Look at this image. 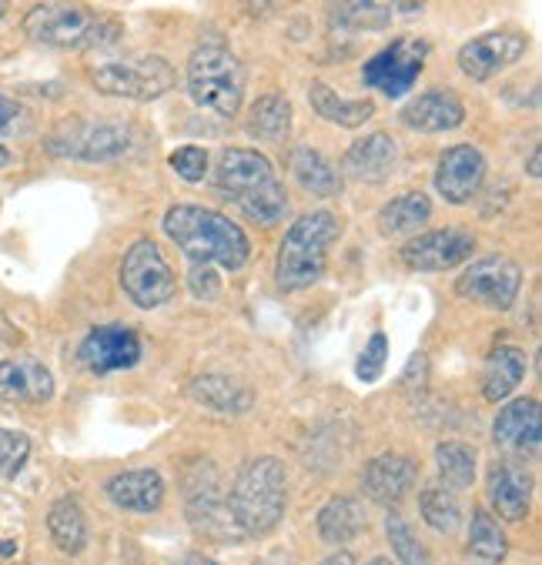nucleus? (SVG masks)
<instances>
[{
    "mask_svg": "<svg viewBox=\"0 0 542 565\" xmlns=\"http://www.w3.org/2000/svg\"><path fill=\"white\" fill-rule=\"evenodd\" d=\"M24 125H28V110H24V104L0 90V138L21 135Z\"/></svg>",
    "mask_w": 542,
    "mask_h": 565,
    "instance_id": "ea45409f",
    "label": "nucleus"
},
{
    "mask_svg": "<svg viewBox=\"0 0 542 565\" xmlns=\"http://www.w3.org/2000/svg\"><path fill=\"white\" fill-rule=\"evenodd\" d=\"M141 334L128 324H97L84 334L77 349V362L91 375L128 372L141 362Z\"/></svg>",
    "mask_w": 542,
    "mask_h": 565,
    "instance_id": "4468645a",
    "label": "nucleus"
},
{
    "mask_svg": "<svg viewBox=\"0 0 542 565\" xmlns=\"http://www.w3.org/2000/svg\"><path fill=\"white\" fill-rule=\"evenodd\" d=\"M47 532L51 542L64 552V555H81L87 545V515L77 505L74 495H61L51 509H47Z\"/></svg>",
    "mask_w": 542,
    "mask_h": 565,
    "instance_id": "7c9ffc66",
    "label": "nucleus"
},
{
    "mask_svg": "<svg viewBox=\"0 0 542 565\" xmlns=\"http://www.w3.org/2000/svg\"><path fill=\"white\" fill-rule=\"evenodd\" d=\"M369 565H395V562H392V558H385V555H375V558H372Z\"/></svg>",
    "mask_w": 542,
    "mask_h": 565,
    "instance_id": "8fccbe9b",
    "label": "nucleus"
},
{
    "mask_svg": "<svg viewBox=\"0 0 542 565\" xmlns=\"http://www.w3.org/2000/svg\"><path fill=\"white\" fill-rule=\"evenodd\" d=\"M529 372V359L522 349L516 345H496L486 362H482V375H479V388H482V398L499 405L506 402L525 379Z\"/></svg>",
    "mask_w": 542,
    "mask_h": 565,
    "instance_id": "a878e982",
    "label": "nucleus"
},
{
    "mask_svg": "<svg viewBox=\"0 0 542 565\" xmlns=\"http://www.w3.org/2000/svg\"><path fill=\"white\" fill-rule=\"evenodd\" d=\"M208 151L204 148H198V145H181V148H174L171 154H168V168L181 178V181H188V184H201L204 178H208Z\"/></svg>",
    "mask_w": 542,
    "mask_h": 565,
    "instance_id": "4c0bfd02",
    "label": "nucleus"
},
{
    "mask_svg": "<svg viewBox=\"0 0 542 565\" xmlns=\"http://www.w3.org/2000/svg\"><path fill=\"white\" fill-rule=\"evenodd\" d=\"M104 495L125 512H158L164 505V479L158 469H125L104 482Z\"/></svg>",
    "mask_w": 542,
    "mask_h": 565,
    "instance_id": "5701e85b",
    "label": "nucleus"
},
{
    "mask_svg": "<svg viewBox=\"0 0 542 565\" xmlns=\"http://www.w3.org/2000/svg\"><path fill=\"white\" fill-rule=\"evenodd\" d=\"M529 51V34L519 31V28H496V31H486L472 41H466L456 54V64L459 71L476 81V84H486L492 77H499L506 67L519 64Z\"/></svg>",
    "mask_w": 542,
    "mask_h": 565,
    "instance_id": "f8f14e48",
    "label": "nucleus"
},
{
    "mask_svg": "<svg viewBox=\"0 0 542 565\" xmlns=\"http://www.w3.org/2000/svg\"><path fill=\"white\" fill-rule=\"evenodd\" d=\"M418 512H422L425 525H432L436 532H446V535H453L463 525V505H459L456 492L446 486H425L418 495Z\"/></svg>",
    "mask_w": 542,
    "mask_h": 565,
    "instance_id": "f704fd0d",
    "label": "nucleus"
},
{
    "mask_svg": "<svg viewBox=\"0 0 542 565\" xmlns=\"http://www.w3.org/2000/svg\"><path fill=\"white\" fill-rule=\"evenodd\" d=\"M8 11H11V0H0V21L8 18Z\"/></svg>",
    "mask_w": 542,
    "mask_h": 565,
    "instance_id": "09e8293b",
    "label": "nucleus"
},
{
    "mask_svg": "<svg viewBox=\"0 0 542 565\" xmlns=\"http://www.w3.org/2000/svg\"><path fill=\"white\" fill-rule=\"evenodd\" d=\"M188 285H191V295H194V298H204V301L219 298V291H222V278L214 275L211 265H191Z\"/></svg>",
    "mask_w": 542,
    "mask_h": 565,
    "instance_id": "a19ab883",
    "label": "nucleus"
},
{
    "mask_svg": "<svg viewBox=\"0 0 542 565\" xmlns=\"http://www.w3.org/2000/svg\"><path fill=\"white\" fill-rule=\"evenodd\" d=\"M428 41L422 38H395L389 47H382L379 54H372L362 67V84L369 90H379L389 100H402L408 97V90L415 87L425 57H428Z\"/></svg>",
    "mask_w": 542,
    "mask_h": 565,
    "instance_id": "1a4fd4ad",
    "label": "nucleus"
},
{
    "mask_svg": "<svg viewBox=\"0 0 542 565\" xmlns=\"http://www.w3.org/2000/svg\"><path fill=\"white\" fill-rule=\"evenodd\" d=\"M398 168V145L389 131H369L355 138L342 158V178L359 184H382Z\"/></svg>",
    "mask_w": 542,
    "mask_h": 565,
    "instance_id": "6ab92c4d",
    "label": "nucleus"
},
{
    "mask_svg": "<svg viewBox=\"0 0 542 565\" xmlns=\"http://www.w3.org/2000/svg\"><path fill=\"white\" fill-rule=\"evenodd\" d=\"M415 482H418V466H415V459L402 456V451H385V456H375L362 472V492L375 505L402 502L415 489Z\"/></svg>",
    "mask_w": 542,
    "mask_h": 565,
    "instance_id": "aec40b11",
    "label": "nucleus"
},
{
    "mask_svg": "<svg viewBox=\"0 0 542 565\" xmlns=\"http://www.w3.org/2000/svg\"><path fill=\"white\" fill-rule=\"evenodd\" d=\"M492 441L516 456H539L542 441V408L539 398H512L499 408L492 422Z\"/></svg>",
    "mask_w": 542,
    "mask_h": 565,
    "instance_id": "a211bd4d",
    "label": "nucleus"
},
{
    "mask_svg": "<svg viewBox=\"0 0 542 565\" xmlns=\"http://www.w3.org/2000/svg\"><path fill=\"white\" fill-rule=\"evenodd\" d=\"M318 539L325 545H349L352 539H359L365 532V505L352 495H336L321 505L318 519H315Z\"/></svg>",
    "mask_w": 542,
    "mask_h": 565,
    "instance_id": "cd10ccee",
    "label": "nucleus"
},
{
    "mask_svg": "<svg viewBox=\"0 0 542 565\" xmlns=\"http://www.w3.org/2000/svg\"><path fill=\"white\" fill-rule=\"evenodd\" d=\"M24 34L54 51H84V47H111L121 28L107 18L91 11L81 0H51L38 4L24 18Z\"/></svg>",
    "mask_w": 542,
    "mask_h": 565,
    "instance_id": "39448f33",
    "label": "nucleus"
},
{
    "mask_svg": "<svg viewBox=\"0 0 542 565\" xmlns=\"http://www.w3.org/2000/svg\"><path fill=\"white\" fill-rule=\"evenodd\" d=\"M469 552L479 562H486V565H499L509 555V539H506L502 525L486 509H472V519H469Z\"/></svg>",
    "mask_w": 542,
    "mask_h": 565,
    "instance_id": "72a5a7b5",
    "label": "nucleus"
},
{
    "mask_svg": "<svg viewBox=\"0 0 542 565\" xmlns=\"http://www.w3.org/2000/svg\"><path fill=\"white\" fill-rule=\"evenodd\" d=\"M308 104H311V110L321 121L346 128V131H359L375 118V100L372 97H346L325 81L308 84Z\"/></svg>",
    "mask_w": 542,
    "mask_h": 565,
    "instance_id": "b1692460",
    "label": "nucleus"
},
{
    "mask_svg": "<svg viewBox=\"0 0 542 565\" xmlns=\"http://www.w3.org/2000/svg\"><path fill=\"white\" fill-rule=\"evenodd\" d=\"M31 459V438L14 428H0V479H18Z\"/></svg>",
    "mask_w": 542,
    "mask_h": 565,
    "instance_id": "e433bc0d",
    "label": "nucleus"
},
{
    "mask_svg": "<svg viewBox=\"0 0 542 565\" xmlns=\"http://www.w3.org/2000/svg\"><path fill=\"white\" fill-rule=\"evenodd\" d=\"M422 8H425V0H395V11L398 14H415Z\"/></svg>",
    "mask_w": 542,
    "mask_h": 565,
    "instance_id": "a18cd8bd",
    "label": "nucleus"
},
{
    "mask_svg": "<svg viewBox=\"0 0 542 565\" xmlns=\"http://www.w3.org/2000/svg\"><path fill=\"white\" fill-rule=\"evenodd\" d=\"M235 525L242 529L245 539H262L278 529L288 509V476L285 466L272 456L252 459L229 495Z\"/></svg>",
    "mask_w": 542,
    "mask_h": 565,
    "instance_id": "423d86ee",
    "label": "nucleus"
},
{
    "mask_svg": "<svg viewBox=\"0 0 542 565\" xmlns=\"http://www.w3.org/2000/svg\"><path fill=\"white\" fill-rule=\"evenodd\" d=\"M522 291V268L509 255H486L456 278V295L489 311H509Z\"/></svg>",
    "mask_w": 542,
    "mask_h": 565,
    "instance_id": "9d476101",
    "label": "nucleus"
},
{
    "mask_svg": "<svg viewBox=\"0 0 542 565\" xmlns=\"http://www.w3.org/2000/svg\"><path fill=\"white\" fill-rule=\"evenodd\" d=\"M476 255V235L466 232V228H432V232H418L412 235L402 248H398V258L405 268L412 271H453L466 262H472Z\"/></svg>",
    "mask_w": 542,
    "mask_h": 565,
    "instance_id": "ddd939ff",
    "label": "nucleus"
},
{
    "mask_svg": "<svg viewBox=\"0 0 542 565\" xmlns=\"http://www.w3.org/2000/svg\"><path fill=\"white\" fill-rule=\"evenodd\" d=\"M245 131L258 141H285L291 135V100L285 94H265L252 104Z\"/></svg>",
    "mask_w": 542,
    "mask_h": 565,
    "instance_id": "2f4dec72",
    "label": "nucleus"
},
{
    "mask_svg": "<svg viewBox=\"0 0 542 565\" xmlns=\"http://www.w3.org/2000/svg\"><path fill=\"white\" fill-rule=\"evenodd\" d=\"M385 362H389V338H385V331H375V334L369 338V342H365L362 355H359L355 375H359L365 385H372V382H379V379H382Z\"/></svg>",
    "mask_w": 542,
    "mask_h": 565,
    "instance_id": "58836bf2",
    "label": "nucleus"
},
{
    "mask_svg": "<svg viewBox=\"0 0 542 565\" xmlns=\"http://www.w3.org/2000/svg\"><path fill=\"white\" fill-rule=\"evenodd\" d=\"M188 395L198 405H204L211 412H222V415H245L255 405L252 388L229 375H201L188 385Z\"/></svg>",
    "mask_w": 542,
    "mask_h": 565,
    "instance_id": "c756f323",
    "label": "nucleus"
},
{
    "mask_svg": "<svg viewBox=\"0 0 542 565\" xmlns=\"http://www.w3.org/2000/svg\"><path fill=\"white\" fill-rule=\"evenodd\" d=\"M342 238V217L332 211H308L291 221L275 258V285L278 291H305L321 281L329 268V252Z\"/></svg>",
    "mask_w": 542,
    "mask_h": 565,
    "instance_id": "7ed1b4c3",
    "label": "nucleus"
},
{
    "mask_svg": "<svg viewBox=\"0 0 542 565\" xmlns=\"http://www.w3.org/2000/svg\"><path fill=\"white\" fill-rule=\"evenodd\" d=\"M8 164H11V151L0 145V168H8Z\"/></svg>",
    "mask_w": 542,
    "mask_h": 565,
    "instance_id": "de8ad7c7",
    "label": "nucleus"
},
{
    "mask_svg": "<svg viewBox=\"0 0 542 565\" xmlns=\"http://www.w3.org/2000/svg\"><path fill=\"white\" fill-rule=\"evenodd\" d=\"M432 221V198L425 191H405L382 204L375 224L385 238H412Z\"/></svg>",
    "mask_w": 542,
    "mask_h": 565,
    "instance_id": "bb28decb",
    "label": "nucleus"
},
{
    "mask_svg": "<svg viewBox=\"0 0 542 565\" xmlns=\"http://www.w3.org/2000/svg\"><path fill=\"white\" fill-rule=\"evenodd\" d=\"M18 555V542H0V558H14Z\"/></svg>",
    "mask_w": 542,
    "mask_h": 565,
    "instance_id": "49530a36",
    "label": "nucleus"
},
{
    "mask_svg": "<svg viewBox=\"0 0 542 565\" xmlns=\"http://www.w3.org/2000/svg\"><path fill=\"white\" fill-rule=\"evenodd\" d=\"M432 184H436L439 198H446V204H453V207L469 204L479 194V188L486 184V154L476 145L446 148L436 161Z\"/></svg>",
    "mask_w": 542,
    "mask_h": 565,
    "instance_id": "2eb2a0df",
    "label": "nucleus"
},
{
    "mask_svg": "<svg viewBox=\"0 0 542 565\" xmlns=\"http://www.w3.org/2000/svg\"><path fill=\"white\" fill-rule=\"evenodd\" d=\"M318 565H359V562H355V555H352V552L339 548V552H332L329 558H321Z\"/></svg>",
    "mask_w": 542,
    "mask_h": 565,
    "instance_id": "37998d69",
    "label": "nucleus"
},
{
    "mask_svg": "<svg viewBox=\"0 0 542 565\" xmlns=\"http://www.w3.org/2000/svg\"><path fill=\"white\" fill-rule=\"evenodd\" d=\"M0 398L18 405H44L54 398V375L38 359L0 362Z\"/></svg>",
    "mask_w": 542,
    "mask_h": 565,
    "instance_id": "4be33fe9",
    "label": "nucleus"
},
{
    "mask_svg": "<svg viewBox=\"0 0 542 565\" xmlns=\"http://www.w3.org/2000/svg\"><path fill=\"white\" fill-rule=\"evenodd\" d=\"M188 94L198 107L219 118H238L245 107V64L222 41H201L184 67Z\"/></svg>",
    "mask_w": 542,
    "mask_h": 565,
    "instance_id": "20e7f679",
    "label": "nucleus"
},
{
    "mask_svg": "<svg viewBox=\"0 0 542 565\" xmlns=\"http://www.w3.org/2000/svg\"><path fill=\"white\" fill-rule=\"evenodd\" d=\"M385 535H389V545H392V552H395V558L402 565H432L425 545L418 542V535L412 532V525L398 512L385 515Z\"/></svg>",
    "mask_w": 542,
    "mask_h": 565,
    "instance_id": "c9c22d12",
    "label": "nucleus"
},
{
    "mask_svg": "<svg viewBox=\"0 0 542 565\" xmlns=\"http://www.w3.org/2000/svg\"><path fill=\"white\" fill-rule=\"evenodd\" d=\"M288 174L295 178V184L301 191H308L315 198H339L346 188L342 171L318 148H308V145H298L288 151Z\"/></svg>",
    "mask_w": 542,
    "mask_h": 565,
    "instance_id": "393cba45",
    "label": "nucleus"
},
{
    "mask_svg": "<svg viewBox=\"0 0 542 565\" xmlns=\"http://www.w3.org/2000/svg\"><path fill=\"white\" fill-rule=\"evenodd\" d=\"M164 235L181 248L191 265H211L225 271H242L252 258V242L242 232V224L229 214L178 201L164 211Z\"/></svg>",
    "mask_w": 542,
    "mask_h": 565,
    "instance_id": "f257e3e1",
    "label": "nucleus"
},
{
    "mask_svg": "<svg viewBox=\"0 0 542 565\" xmlns=\"http://www.w3.org/2000/svg\"><path fill=\"white\" fill-rule=\"evenodd\" d=\"M486 495H489L492 512L502 522L519 525L529 519V509H532V476L512 462H496L486 479Z\"/></svg>",
    "mask_w": 542,
    "mask_h": 565,
    "instance_id": "412c9836",
    "label": "nucleus"
},
{
    "mask_svg": "<svg viewBox=\"0 0 542 565\" xmlns=\"http://www.w3.org/2000/svg\"><path fill=\"white\" fill-rule=\"evenodd\" d=\"M214 191L238 204V211L262 228L278 224L288 211V191L275 164L255 148H225L214 168Z\"/></svg>",
    "mask_w": 542,
    "mask_h": 565,
    "instance_id": "f03ea898",
    "label": "nucleus"
},
{
    "mask_svg": "<svg viewBox=\"0 0 542 565\" xmlns=\"http://www.w3.org/2000/svg\"><path fill=\"white\" fill-rule=\"evenodd\" d=\"M436 469H439V479H443L446 489H453V492L472 489V482H476V451L466 441L446 438V441L436 445Z\"/></svg>",
    "mask_w": 542,
    "mask_h": 565,
    "instance_id": "473e14b6",
    "label": "nucleus"
},
{
    "mask_svg": "<svg viewBox=\"0 0 542 565\" xmlns=\"http://www.w3.org/2000/svg\"><path fill=\"white\" fill-rule=\"evenodd\" d=\"M525 178L529 181H539L542 178V148L535 145L532 151H529V158H525Z\"/></svg>",
    "mask_w": 542,
    "mask_h": 565,
    "instance_id": "79ce46f5",
    "label": "nucleus"
},
{
    "mask_svg": "<svg viewBox=\"0 0 542 565\" xmlns=\"http://www.w3.org/2000/svg\"><path fill=\"white\" fill-rule=\"evenodd\" d=\"M398 121L418 135H446L466 125V104L453 87H428L402 104Z\"/></svg>",
    "mask_w": 542,
    "mask_h": 565,
    "instance_id": "dca6fc26",
    "label": "nucleus"
},
{
    "mask_svg": "<svg viewBox=\"0 0 542 565\" xmlns=\"http://www.w3.org/2000/svg\"><path fill=\"white\" fill-rule=\"evenodd\" d=\"M329 24L336 31H352V34H372L392 28L395 0H329Z\"/></svg>",
    "mask_w": 542,
    "mask_h": 565,
    "instance_id": "c85d7f7f",
    "label": "nucleus"
},
{
    "mask_svg": "<svg viewBox=\"0 0 542 565\" xmlns=\"http://www.w3.org/2000/svg\"><path fill=\"white\" fill-rule=\"evenodd\" d=\"M135 148V135L121 121H61L47 135V151L54 158H71L84 164L118 161Z\"/></svg>",
    "mask_w": 542,
    "mask_h": 565,
    "instance_id": "6e6552de",
    "label": "nucleus"
},
{
    "mask_svg": "<svg viewBox=\"0 0 542 565\" xmlns=\"http://www.w3.org/2000/svg\"><path fill=\"white\" fill-rule=\"evenodd\" d=\"M178 565H219V562H214V558H208L204 552H188Z\"/></svg>",
    "mask_w": 542,
    "mask_h": 565,
    "instance_id": "c03bdc74",
    "label": "nucleus"
},
{
    "mask_svg": "<svg viewBox=\"0 0 542 565\" xmlns=\"http://www.w3.org/2000/svg\"><path fill=\"white\" fill-rule=\"evenodd\" d=\"M188 519L191 525L214 539V542H232V539H245L242 529L235 525V515H232V505H229V495L219 489L214 476H194V482L188 486Z\"/></svg>",
    "mask_w": 542,
    "mask_h": 565,
    "instance_id": "f3484780",
    "label": "nucleus"
},
{
    "mask_svg": "<svg viewBox=\"0 0 542 565\" xmlns=\"http://www.w3.org/2000/svg\"><path fill=\"white\" fill-rule=\"evenodd\" d=\"M91 84L107 97L158 100L178 84V71L161 54H135L118 61H100L91 67Z\"/></svg>",
    "mask_w": 542,
    "mask_h": 565,
    "instance_id": "0eeeda50",
    "label": "nucleus"
},
{
    "mask_svg": "<svg viewBox=\"0 0 542 565\" xmlns=\"http://www.w3.org/2000/svg\"><path fill=\"white\" fill-rule=\"evenodd\" d=\"M121 288L138 308H158L174 298L178 278L151 238L135 242L121 262Z\"/></svg>",
    "mask_w": 542,
    "mask_h": 565,
    "instance_id": "9b49d317",
    "label": "nucleus"
}]
</instances>
